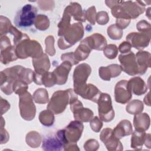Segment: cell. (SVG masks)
I'll use <instances>...</instances> for the list:
<instances>
[{
	"mask_svg": "<svg viewBox=\"0 0 151 151\" xmlns=\"http://www.w3.org/2000/svg\"><path fill=\"white\" fill-rule=\"evenodd\" d=\"M105 2L116 19H136L144 12L146 6L142 1H106Z\"/></svg>",
	"mask_w": 151,
	"mask_h": 151,
	"instance_id": "obj_1",
	"label": "cell"
},
{
	"mask_svg": "<svg viewBox=\"0 0 151 151\" xmlns=\"http://www.w3.org/2000/svg\"><path fill=\"white\" fill-rule=\"evenodd\" d=\"M15 51L18 58L21 59H25L29 57L32 59L38 58L44 54L40 44L35 40H31L27 34L15 45Z\"/></svg>",
	"mask_w": 151,
	"mask_h": 151,
	"instance_id": "obj_2",
	"label": "cell"
},
{
	"mask_svg": "<svg viewBox=\"0 0 151 151\" xmlns=\"http://www.w3.org/2000/svg\"><path fill=\"white\" fill-rule=\"evenodd\" d=\"M76 96L77 94L71 88L55 91L49 101L47 108L54 114H59L65 110L71 99Z\"/></svg>",
	"mask_w": 151,
	"mask_h": 151,
	"instance_id": "obj_3",
	"label": "cell"
},
{
	"mask_svg": "<svg viewBox=\"0 0 151 151\" xmlns=\"http://www.w3.org/2000/svg\"><path fill=\"white\" fill-rule=\"evenodd\" d=\"M84 35V28L81 22L73 23L64 32L58 41V46L61 50L70 48L79 41Z\"/></svg>",
	"mask_w": 151,
	"mask_h": 151,
	"instance_id": "obj_4",
	"label": "cell"
},
{
	"mask_svg": "<svg viewBox=\"0 0 151 151\" xmlns=\"http://www.w3.org/2000/svg\"><path fill=\"white\" fill-rule=\"evenodd\" d=\"M37 8L31 4H26L18 11L15 18V25L21 28L30 27L33 24L37 17Z\"/></svg>",
	"mask_w": 151,
	"mask_h": 151,
	"instance_id": "obj_5",
	"label": "cell"
},
{
	"mask_svg": "<svg viewBox=\"0 0 151 151\" xmlns=\"http://www.w3.org/2000/svg\"><path fill=\"white\" fill-rule=\"evenodd\" d=\"M23 68L21 65H15L5 69L1 72V89L6 95L13 92V84L20 78V73Z\"/></svg>",
	"mask_w": 151,
	"mask_h": 151,
	"instance_id": "obj_6",
	"label": "cell"
},
{
	"mask_svg": "<svg viewBox=\"0 0 151 151\" xmlns=\"http://www.w3.org/2000/svg\"><path fill=\"white\" fill-rule=\"evenodd\" d=\"M99 118L104 122H109L114 117L111 97L107 93H101L97 102Z\"/></svg>",
	"mask_w": 151,
	"mask_h": 151,
	"instance_id": "obj_7",
	"label": "cell"
},
{
	"mask_svg": "<svg viewBox=\"0 0 151 151\" xmlns=\"http://www.w3.org/2000/svg\"><path fill=\"white\" fill-rule=\"evenodd\" d=\"M19 107L21 116L25 120H32L34 119L36 113V107L33 102V97L28 91L19 95Z\"/></svg>",
	"mask_w": 151,
	"mask_h": 151,
	"instance_id": "obj_8",
	"label": "cell"
},
{
	"mask_svg": "<svg viewBox=\"0 0 151 151\" xmlns=\"http://www.w3.org/2000/svg\"><path fill=\"white\" fill-rule=\"evenodd\" d=\"M64 129L59 130L54 134L48 135L42 140V149L47 151H60L67 143Z\"/></svg>",
	"mask_w": 151,
	"mask_h": 151,
	"instance_id": "obj_9",
	"label": "cell"
},
{
	"mask_svg": "<svg viewBox=\"0 0 151 151\" xmlns=\"http://www.w3.org/2000/svg\"><path fill=\"white\" fill-rule=\"evenodd\" d=\"M70 105L76 120L81 122H88L93 118V111L88 108L83 107L82 103L78 100L77 96L71 99Z\"/></svg>",
	"mask_w": 151,
	"mask_h": 151,
	"instance_id": "obj_10",
	"label": "cell"
},
{
	"mask_svg": "<svg viewBox=\"0 0 151 151\" xmlns=\"http://www.w3.org/2000/svg\"><path fill=\"white\" fill-rule=\"evenodd\" d=\"M119 60L122 71L130 76L140 75L139 65L133 52L130 51L126 54H120L119 55Z\"/></svg>",
	"mask_w": 151,
	"mask_h": 151,
	"instance_id": "obj_11",
	"label": "cell"
},
{
	"mask_svg": "<svg viewBox=\"0 0 151 151\" xmlns=\"http://www.w3.org/2000/svg\"><path fill=\"white\" fill-rule=\"evenodd\" d=\"M100 139L105 145L108 150H122L123 149L120 139L114 136L113 130L110 128H105L101 131Z\"/></svg>",
	"mask_w": 151,
	"mask_h": 151,
	"instance_id": "obj_12",
	"label": "cell"
},
{
	"mask_svg": "<svg viewBox=\"0 0 151 151\" xmlns=\"http://www.w3.org/2000/svg\"><path fill=\"white\" fill-rule=\"evenodd\" d=\"M126 39L130 44L132 47L138 50H142L149 44L150 33L130 32L126 36Z\"/></svg>",
	"mask_w": 151,
	"mask_h": 151,
	"instance_id": "obj_13",
	"label": "cell"
},
{
	"mask_svg": "<svg viewBox=\"0 0 151 151\" xmlns=\"http://www.w3.org/2000/svg\"><path fill=\"white\" fill-rule=\"evenodd\" d=\"M91 72V67L87 63H82L77 66L73 73L74 88L86 84Z\"/></svg>",
	"mask_w": 151,
	"mask_h": 151,
	"instance_id": "obj_14",
	"label": "cell"
},
{
	"mask_svg": "<svg viewBox=\"0 0 151 151\" xmlns=\"http://www.w3.org/2000/svg\"><path fill=\"white\" fill-rule=\"evenodd\" d=\"M83 129V122L76 120L71 122L64 129L67 143H77L81 136Z\"/></svg>",
	"mask_w": 151,
	"mask_h": 151,
	"instance_id": "obj_15",
	"label": "cell"
},
{
	"mask_svg": "<svg viewBox=\"0 0 151 151\" xmlns=\"http://www.w3.org/2000/svg\"><path fill=\"white\" fill-rule=\"evenodd\" d=\"M132 98V93L128 86V81L122 80L117 82L114 88V99L116 102L126 104Z\"/></svg>",
	"mask_w": 151,
	"mask_h": 151,
	"instance_id": "obj_16",
	"label": "cell"
},
{
	"mask_svg": "<svg viewBox=\"0 0 151 151\" xmlns=\"http://www.w3.org/2000/svg\"><path fill=\"white\" fill-rule=\"evenodd\" d=\"M76 94L80 96L84 99L97 103L101 92L98 88L92 84H86L79 87L74 88Z\"/></svg>",
	"mask_w": 151,
	"mask_h": 151,
	"instance_id": "obj_17",
	"label": "cell"
},
{
	"mask_svg": "<svg viewBox=\"0 0 151 151\" xmlns=\"http://www.w3.org/2000/svg\"><path fill=\"white\" fill-rule=\"evenodd\" d=\"M72 65L71 63L64 61L52 72L55 78L56 84L57 85H63L67 82L68 76Z\"/></svg>",
	"mask_w": 151,
	"mask_h": 151,
	"instance_id": "obj_18",
	"label": "cell"
},
{
	"mask_svg": "<svg viewBox=\"0 0 151 151\" xmlns=\"http://www.w3.org/2000/svg\"><path fill=\"white\" fill-rule=\"evenodd\" d=\"M122 71V67L117 64H111L107 67H101L99 70L100 77L104 81H110L111 78L119 76Z\"/></svg>",
	"mask_w": 151,
	"mask_h": 151,
	"instance_id": "obj_19",
	"label": "cell"
},
{
	"mask_svg": "<svg viewBox=\"0 0 151 151\" xmlns=\"http://www.w3.org/2000/svg\"><path fill=\"white\" fill-rule=\"evenodd\" d=\"M83 40L91 50L101 51L107 45V41L105 37L99 33H94Z\"/></svg>",
	"mask_w": 151,
	"mask_h": 151,
	"instance_id": "obj_20",
	"label": "cell"
},
{
	"mask_svg": "<svg viewBox=\"0 0 151 151\" xmlns=\"http://www.w3.org/2000/svg\"><path fill=\"white\" fill-rule=\"evenodd\" d=\"M128 81V86L132 94L141 96L147 91V87L144 80L140 77H134Z\"/></svg>",
	"mask_w": 151,
	"mask_h": 151,
	"instance_id": "obj_21",
	"label": "cell"
},
{
	"mask_svg": "<svg viewBox=\"0 0 151 151\" xmlns=\"http://www.w3.org/2000/svg\"><path fill=\"white\" fill-rule=\"evenodd\" d=\"M113 132L114 136L119 139L132 134L133 132L132 123L128 120H123L115 127Z\"/></svg>",
	"mask_w": 151,
	"mask_h": 151,
	"instance_id": "obj_22",
	"label": "cell"
},
{
	"mask_svg": "<svg viewBox=\"0 0 151 151\" xmlns=\"http://www.w3.org/2000/svg\"><path fill=\"white\" fill-rule=\"evenodd\" d=\"M135 56L139 65L140 75L144 74L147 68L150 67L151 54L148 51H140L136 53Z\"/></svg>",
	"mask_w": 151,
	"mask_h": 151,
	"instance_id": "obj_23",
	"label": "cell"
},
{
	"mask_svg": "<svg viewBox=\"0 0 151 151\" xmlns=\"http://www.w3.org/2000/svg\"><path fill=\"white\" fill-rule=\"evenodd\" d=\"M32 64L34 67V72L38 74L48 71L50 68V60L46 54H44L38 58L32 59Z\"/></svg>",
	"mask_w": 151,
	"mask_h": 151,
	"instance_id": "obj_24",
	"label": "cell"
},
{
	"mask_svg": "<svg viewBox=\"0 0 151 151\" xmlns=\"http://www.w3.org/2000/svg\"><path fill=\"white\" fill-rule=\"evenodd\" d=\"M133 125L135 130L146 131L150 126V117L146 113H140L134 115Z\"/></svg>",
	"mask_w": 151,
	"mask_h": 151,
	"instance_id": "obj_25",
	"label": "cell"
},
{
	"mask_svg": "<svg viewBox=\"0 0 151 151\" xmlns=\"http://www.w3.org/2000/svg\"><path fill=\"white\" fill-rule=\"evenodd\" d=\"M66 11L71 17L74 18L75 20L80 22H85V14L83 12L81 5L77 2H71L64 9Z\"/></svg>",
	"mask_w": 151,
	"mask_h": 151,
	"instance_id": "obj_26",
	"label": "cell"
},
{
	"mask_svg": "<svg viewBox=\"0 0 151 151\" xmlns=\"http://www.w3.org/2000/svg\"><path fill=\"white\" fill-rule=\"evenodd\" d=\"M147 133L145 131L135 130L132 133L131 147L136 150H140L145 144Z\"/></svg>",
	"mask_w": 151,
	"mask_h": 151,
	"instance_id": "obj_27",
	"label": "cell"
},
{
	"mask_svg": "<svg viewBox=\"0 0 151 151\" xmlns=\"http://www.w3.org/2000/svg\"><path fill=\"white\" fill-rule=\"evenodd\" d=\"M17 58H18L16 54L15 46L11 45L1 50V62L2 64H7Z\"/></svg>",
	"mask_w": 151,
	"mask_h": 151,
	"instance_id": "obj_28",
	"label": "cell"
},
{
	"mask_svg": "<svg viewBox=\"0 0 151 151\" xmlns=\"http://www.w3.org/2000/svg\"><path fill=\"white\" fill-rule=\"evenodd\" d=\"M91 50H92L88 46L84 40H83L74 52L76 60L78 63L80 61L86 60L88 57V55L91 52Z\"/></svg>",
	"mask_w": 151,
	"mask_h": 151,
	"instance_id": "obj_29",
	"label": "cell"
},
{
	"mask_svg": "<svg viewBox=\"0 0 151 151\" xmlns=\"http://www.w3.org/2000/svg\"><path fill=\"white\" fill-rule=\"evenodd\" d=\"M27 144L31 147H38L42 142V138L39 133L35 131H31L26 135Z\"/></svg>",
	"mask_w": 151,
	"mask_h": 151,
	"instance_id": "obj_30",
	"label": "cell"
},
{
	"mask_svg": "<svg viewBox=\"0 0 151 151\" xmlns=\"http://www.w3.org/2000/svg\"><path fill=\"white\" fill-rule=\"evenodd\" d=\"M143 103L139 100H133L131 101L126 107V111L130 114H137L143 110Z\"/></svg>",
	"mask_w": 151,
	"mask_h": 151,
	"instance_id": "obj_31",
	"label": "cell"
},
{
	"mask_svg": "<svg viewBox=\"0 0 151 151\" xmlns=\"http://www.w3.org/2000/svg\"><path fill=\"white\" fill-rule=\"evenodd\" d=\"M54 113L49 110H45L40 112L39 115V120L41 123L45 126H51L54 122Z\"/></svg>",
	"mask_w": 151,
	"mask_h": 151,
	"instance_id": "obj_32",
	"label": "cell"
},
{
	"mask_svg": "<svg viewBox=\"0 0 151 151\" xmlns=\"http://www.w3.org/2000/svg\"><path fill=\"white\" fill-rule=\"evenodd\" d=\"M33 99L38 104H45L49 101L48 93L45 88L37 89L33 94Z\"/></svg>",
	"mask_w": 151,
	"mask_h": 151,
	"instance_id": "obj_33",
	"label": "cell"
},
{
	"mask_svg": "<svg viewBox=\"0 0 151 151\" xmlns=\"http://www.w3.org/2000/svg\"><path fill=\"white\" fill-rule=\"evenodd\" d=\"M34 25L35 28L40 31H45L49 28L50 26V20L45 15L39 14L37 15L35 22Z\"/></svg>",
	"mask_w": 151,
	"mask_h": 151,
	"instance_id": "obj_34",
	"label": "cell"
},
{
	"mask_svg": "<svg viewBox=\"0 0 151 151\" xmlns=\"http://www.w3.org/2000/svg\"><path fill=\"white\" fill-rule=\"evenodd\" d=\"M108 36L114 40H117L122 38L123 32V29L118 27L116 24H112L110 25L107 29Z\"/></svg>",
	"mask_w": 151,
	"mask_h": 151,
	"instance_id": "obj_35",
	"label": "cell"
},
{
	"mask_svg": "<svg viewBox=\"0 0 151 151\" xmlns=\"http://www.w3.org/2000/svg\"><path fill=\"white\" fill-rule=\"evenodd\" d=\"M103 54L109 59H114L118 54V48L115 44H111L107 45L103 50Z\"/></svg>",
	"mask_w": 151,
	"mask_h": 151,
	"instance_id": "obj_36",
	"label": "cell"
},
{
	"mask_svg": "<svg viewBox=\"0 0 151 151\" xmlns=\"http://www.w3.org/2000/svg\"><path fill=\"white\" fill-rule=\"evenodd\" d=\"M1 20V27H0V34L1 36L2 35L9 32V30L12 26L10 21L5 17L1 15L0 17Z\"/></svg>",
	"mask_w": 151,
	"mask_h": 151,
	"instance_id": "obj_37",
	"label": "cell"
},
{
	"mask_svg": "<svg viewBox=\"0 0 151 151\" xmlns=\"http://www.w3.org/2000/svg\"><path fill=\"white\" fill-rule=\"evenodd\" d=\"M45 52L51 56L55 54V50L54 48V38L52 35H48L45 40Z\"/></svg>",
	"mask_w": 151,
	"mask_h": 151,
	"instance_id": "obj_38",
	"label": "cell"
},
{
	"mask_svg": "<svg viewBox=\"0 0 151 151\" xmlns=\"http://www.w3.org/2000/svg\"><path fill=\"white\" fill-rule=\"evenodd\" d=\"M85 18L92 25H95L96 18V8L94 6L88 8L87 11L84 12Z\"/></svg>",
	"mask_w": 151,
	"mask_h": 151,
	"instance_id": "obj_39",
	"label": "cell"
},
{
	"mask_svg": "<svg viewBox=\"0 0 151 151\" xmlns=\"http://www.w3.org/2000/svg\"><path fill=\"white\" fill-rule=\"evenodd\" d=\"M100 147L98 141L96 139H88L84 144V149L86 151H95Z\"/></svg>",
	"mask_w": 151,
	"mask_h": 151,
	"instance_id": "obj_40",
	"label": "cell"
},
{
	"mask_svg": "<svg viewBox=\"0 0 151 151\" xmlns=\"http://www.w3.org/2000/svg\"><path fill=\"white\" fill-rule=\"evenodd\" d=\"M90 125L91 129L96 133H98L101 130L103 126L102 120L97 116L93 117L90 122Z\"/></svg>",
	"mask_w": 151,
	"mask_h": 151,
	"instance_id": "obj_41",
	"label": "cell"
},
{
	"mask_svg": "<svg viewBox=\"0 0 151 151\" xmlns=\"http://www.w3.org/2000/svg\"><path fill=\"white\" fill-rule=\"evenodd\" d=\"M96 20L99 25H106L109 21V17L106 11H100L96 14Z\"/></svg>",
	"mask_w": 151,
	"mask_h": 151,
	"instance_id": "obj_42",
	"label": "cell"
},
{
	"mask_svg": "<svg viewBox=\"0 0 151 151\" xmlns=\"http://www.w3.org/2000/svg\"><path fill=\"white\" fill-rule=\"evenodd\" d=\"M137 29L140 32L150 33V24L145 20H142L136 24Z\"/></svg>",
	"mask_w": 151,
	"mask_h": 151,
	"instance_id": "obj_43",
	"label": "cell"
},
{
	"mask_svg": "<svg viewBox=\"0 0 151 151\" xmlns=\"http://www.w3.org/2000/svg\"><path fill=\"white\" fill-rule=\"evenodd\" d=\"M61 60L63 61H68V62L71 63L73 65L77 64L78 63V62L76 60L74 55V52H67V53L62 54L61 56Z\"/></svg>",
	"mask_w": 151,
	"mask_h": 151,
	"instance_id": "obj_44",
	"label": "cell"
},
{
	"mask_svg": "<svg viewBox=\"0 0 151 151\" xmlns=\"http://www.w3.org/2000/svg\"><path fill=\"white\" fill-rule=\"evenodd\" d=\"M131 48L132 45L129 42L124 41L119 45L118 50L122 54H126L131 51Z\"/></svg>",
	"mask_w": 151,
	"mask_h": 151,
	"instance_id": "obj_45",
	"label": "cell"
},
{
	"mask_svg": "<svg viewBox=\"0 0 151 151\" xmlns=\"http://www.w3.org/2000/svg\"><path fill=\"white\" fill-rule=\"evenodd\" d=\"M130 19H116V25L119 27L120 29H125L130 24Z\"/></svg>",
	"mask_w": 151,
	"mask_h": 151,
	"instance_id": "obj_46",
	"label": "cell"
},
{
	"mask_svg": "<svg viewBox=\"0 0 151 151\" xmlns=\"http://www.w3.org/2000/svg\"><path fill=\"white\" fill-rule=\"evenodd\" d=\"M1 144L6 143L9 139V134L8 132L5 129H4L3 127H1Z\"/></svg>",
	"mask_w": 151,
	"mask_h": 151,
	"instance_id": "obj_47",
	"label": "cell"
},
{
	"mask_svg": "<svg viewBox=\"0 0 151 151\" xmlns=\"http://www.w3.org/2000/svg\"><path fill=\"white\" fill-rule=\"evenodd\" d=\"M64 150H79L80 149L76 143H70L68 142L65 143L64 146Z\"/></svg>",
	"mask_w": 151,
	"mask_h": 151,
	"instance_id": "obj_48",
	"label": "cell"
},
{
	"mask_svg": "<svg viewBox=\"0 0 151 151\" xmlns=\"http://www.w3.org/2000/svg\"><path fill=\"white\" fill-rule=\"evenodd\" d=\"M145 145L146 146H147L149 149L150 148V133H147V138H146V141H145Z\"/></svg>",
	"mask_w": 151,
	"mask_h": 151,
	"instance_id": "obj_49",
	"label": "cell"
},
{
	"mask_svg": "<svg viewBox=\"0 0 151 151\" xmlns=\"http://www.w3.org/2000/svg\"><path fill=\"white\" fill-rule=\"evenodd\" d=\"M144 102L148 106H150V92H149L147 93V94L145 97V98H144Z\"/></svg>",
	"mask_w": 151,
	"mask_h": 151,
	"instance_id": "obj_50",
	"label": "cell"
}]
</instances>
